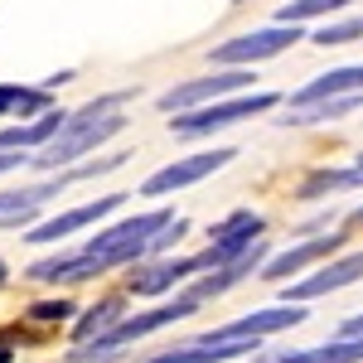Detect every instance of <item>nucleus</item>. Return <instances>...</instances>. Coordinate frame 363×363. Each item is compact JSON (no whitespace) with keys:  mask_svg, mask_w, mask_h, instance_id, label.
<instances>
[{"mask_svg":"<svg viewBox=\"0 0 363 363\" xmlns=\"http://www.w3.org/2000/svg\"><path fill=\"white\" fill-rule=\"evenodd\" d=\"M301 39V25H272V29H252V34H238L213 49V63L223 68H247V63H262V58H277L281 49H291Z\"/></svg>","mask_w":363,"mask_h":363,"instance_id":"423d86ee","label":"nucleus"},{"mask_svg":"<svg viewBox=\"0 0 363 363\" xmlns=\"http://www.w3.org/2000/svg\"><path fill=\"white\" fill-rule=\"evenodd\" d=\"M339 189H363V155L349 169H315L301 184V199H325V194H339Z\"/></svg>","mask_w":363,"mask_h":363,"instance_id":"412c9836","label":"nucleus"},{"mask_svg":"<svg viewBox=\"0 0 363 363\" xmlns=\"http://www.w3.org/2000/svg\"><path fill=\"white\" fill-rule=\"evenodd\" d=\"M272 363H363V335L335 339L320 349H301V354H272Z\"/></svg>","mask_w":363,"mask_h":363,"instance_id":"aec40b11","label":"nucleus"},{"mask_svg":"<svg viewBox=\"0 0 363 363\" xmlns=\"http://www.w3.org/2000/svg\"><path fill=\"white\" fill-rule=\"evenodd\" d=\"M262 257H267V242L257 238V242H252V247L242 252V257H233V262H223V267H213V272H208L203 281H194V286L184 291V301H189V306H203V301H213V296L233 291L238 281H247L252 272L262 267Z\"/></svg>","mask_w":363,"mask_h":363,"instance_id":"ddd939ff","label":"nucleus"},{"mask_svg":"<svg viewBox=\"0 0 363 363\" xmlns=\"http://www.w3.org/2000/svg\"><path fill=\"white\" fill-rule=\"evenodd\" d=\"M121 165H126V155H102V160H87V165H78V169H63V174H54V179H44V184H29V189H10V194H0V228L29 223L39 203L58 199L63 189L83 184V179H92V174H112V169H121Z\"/></svg>","mask_w":363,"mask_h":363,"instance_id":"20e7f679","label":"nucleus"},{"mask_svg":"<svg viewBox=\"0 0 363 363\" xmlns=\"http://www.w3.org/2000/svg\"><path fill=\"white\" fill-rule=\"evenodd\" d=\"M363 281V252H349V257H335V262H325L315 277L296 281V286H286V301L291 306H306L315 296H330V291H344V286H354Z\"/></svg>","mask_w":363,"mask_h":363,"instance_id":"f8f14e48","label":"nucleus"},{"mask_svg":"<svg viewBox=\"0 0 363 363\" xmlns=\"http://www.w3.org/2000/svg\"><path fill=\"white\" fill-rule=\"evenodd\" d=\"M68 315H73V301H39V306H29V320H39V325H58Z\"/></svg>","mask_w":363,"mask_h":363,"instance_id":"a878e982","label":"nucleus"},{"mask_svg":"<svg viewBox=\"0 0 363 363\" xmlns=\"http://www.w3.org/2000/svg\"><path fill=\"white\" fill-rule=\"evenodd\" d=\"M121 102H126V92H107V97L87 102L83 112H68V121L58 126V136L44 140L39 155H29V165L34 169H58V165H68V160H78V155H87V150H97L102 140L121 136V131H126V116H116Z\"/></svg>","mask_w":363,"mask_h":363,"instance_id":"f03ea898","label":"nucleus"},{"mask_svg":"<svg viewBox=\"0 0 363 363\" xmlns=\"http://www.w3.org/2000/svg\"><path fill=\"white\" fill-rule=\"evenodd\" d=\"M344 92H363V63L320 73L315 83H306L301 92H291V107H306V102H320V97H344Z\"/></svg>","mask_w":363,"mask_h":363,"instance_id":"f3484780","label":"nucleus"},{"mask_svg":"<svg viewBox=\"0 0 363 363\" xmlns=\"http://www.w3.org/2000/svg\"><path fill=\"white\" fill-rule=\"evenodd\" d=\"M199 306H189L184 296L179 301H169V306H160V310H140V315H121L112 330H102V335H92V339H83L73 354H68V363H107V359H116L126 344H136V339H145V335H155V330H165V325H174V320H184V315H194Z\"/></svg>","mask_w":363,"mask_h":363,"instance_id":"7ed1b4c3","label":"nucleus"},{"mask_svg":"<svg viewBox=\"0 0 363 363\" xmlns=\"http://www.w3.org/2000/svg\"><path fill=\"white\" fill-rule=\"evenodd\" d=\"M359 112V92H344V97H320L306 107H291V116H281V126H320V121H339V116Z\"/></svg>","mask_w":363,"mask_h":363,"instance_id":"6ab92c4d","label":"nucleus"},{"mask_svg":"<svg viewBox=\"0 0 363 363\" xmlns=\"http://www.w3.org/2000/svg\"><path fill=\"white\" fill-rule=\"evenodd\" d=\"M349 223H363V208H354V218H349Z\"/></svg>","mask_w":363,"mask_h":363,"instance_id":"c756f323","label":"nucleus"},{"mask_svg":"<svg viewBox=\"0 0 363 363\" xmlns=\"http://www.w3.org/2000/svg\"><path fill=\"white\" fill-rule=\"evenodd\" d=\"M252 349H262V339H223V344H208V339H189L179 349H165V354H150L145 363H228L242 359Z\"/></svg>","mask_w":363,"mask_h":363,"instance_id":"2eb2a0df","label":"nucleus"},{"mask_svg":"<svg viewBox=\"0 0 363 363\" xmlns=\"http://www.w3.org/2000/svg\"><path fill=\"white\" fill-rule=\"evenodd\" d=\"M238 87H252L247 68H223L213 78H194V83H179L160 97V112H189V107H203V102H218V97H233Z\"/></svg>","mask_w":363,"mask_h":363,"instance_id":"1a4fd4ad","label":"nucleus"},{"mask_svg":"<svg viewBox=\"0 0 363 363\" xmlns=\"http://www.w3.org/2000/svg\"><path fill=\"white\" fill-rule=\"evenodd\" d=\"M281 97L277 92H242V97H218V102H203V107H189V112H174V136H213L218 126H233V121H247V116L272 112Z\"/></svg>","mask_w":363,"mask_h":363,"instance_id":"39448f33","label":"nucleus"},{"mask_svg":"<svg viewBox=\"0 0 363 363\" xmlns=\"http://www.w3.org/2000/svg\"><path fill=\"white\" fill-rule=\"evenodd\" d=\"M354 335H363V315H354V320L339 330V339H354Z\"/></svg>","mask_w":363,"mask_h":363,"instance_id":"cd10ccee","label":"nucleus"},{"mask_svg":"<svg viewBox=\"0 0 363 363\" xmlns=\"http://www.w3.org/2000/svg\"><path fill=\"white\" fill-rule=\"evenodd\" d=\"M0 363H10V344H0Z\"/></svg>","mask_w":363,"mask_h":363,"instance_id":"c85d7f7f","label":"nucleus"},{"mask_svg":"<svg viewBox=\"0 0 363 363\" xmlns=\"http://www.w3.org/2000/svg\"><path fill=\"white\" fill-rule=\"evenodd\" d=\"M20 165H29L25 150H0V174H10V169H20Z\"/></svg>","mask_w":363,"mask_h":363,"instance_id":"bb28decb","label":"nucleus"},{"mask_svg":"<svg viewBox=\"0 0 363 363\" xmlns=\"http://www.w3.org/2000/svg\"><path fill=\"white\" fill-rule=\"evenodd\" d=\"M354 0H291L286 10H277L281 25H301V20H315V15H330V10H344Z\"/></svg>","mask_w":363,"mask_h":363,"instance_id":"b1692460","label":"nucleus"},{"mask_svg":"<svg viewBox=\"0 0 363 363\" xmlns=\"http://www.w3.org/2000/svg\"><path fill=\"white\" fill-rule=\"evenodd\" d=\"M121 315H126V301H102V306H92V310H87V315H83V320L73 325V339L83 344V339L102 335V330H112V325H116V320H121Z\"/></svg>","mask_w":363,"mask_h":363,"instance_id":"5701e85b","label":"nucleus"},{"mask_svg":"<svg viewBox=\"0 0 363 363\" xmlns=\"http://www.w3.org/2000/svg\"><path fill=\"white\" fill-rule=\"evenodd\" d=\"M174 213L169 208H155V213H136L126 223L97 233L83 252H63V257H49V262H34L29 267V281H92V277H107L112 267H126V262H140L150 257V242L155 233L169 223Z\"/></svg>","mask_w":363,"mask_h":363,"instance_id":"f257e3e1","label":"nucleus"},{"mask_svg":"<svg viewBox=\"0 0 363 363\" xmlns=\"http://www.w3.org/2000/svg\"><path fill=\"white\" fill-rule=\"evenodd\" d=\"M5 277H10V272H5V262H0V286H5Z\"/></svg>","mask_w":363,"mask_h":363,"instance_id":"7c9ffc66","label":"nucleus"},{"mask_svg":"<svg viewBox=\"0 0 363 363\" xmlns=\"http://www.w3.org/2000/svg\"><path fill=\"white\" fill-rule=\"evenodd\" d=\"M233 155H238L233 145H218V150H203V155H189V160H174V165L155 169V174L140 184V194L160 199V194H174V189H189V184H199V179H208L213 169L233 165Z\"/></svg>","mask_w":363,"mask_h":363,"instance_id":"0eeeda50","label":"nucleus"},{"mask_svg":"<svg viewBox=\"0 0 363 363\" xmlns=\"http://www.w3.org/2000/svg\"><path fill=\"white\" fill-rule=\"evenodd\" d=\"M262 233H267V218H262V213H252V208L228 213L223 223L208 233L213 242H208V252H203V272H213V267H223V262H233V257H242Z\"/></svg>","mask_w":363,"mask_h":363,"instance_id":"6e6552de","label":"nucleus"},{"mask_svg":"<svg viewBox=\"0 0 363 363\" xmlns=\"http://www.w3.org/2000/svg\"><path fill=\"white\" fill-rule=\"evenodd\" d=\"M63 121H68V112H63V107H49V112H39V121H29V126L0 131V150H34V145L54 140Z\"/></svg>","mask_w":363,"mask_h":363,"instance_id":"a211bd4d","label":"nucleus"},{"mask_svg":"<svg viewBox=\"0 0 363 363\" xmlns=\"http://www.w3.org/2000/svg\"><path fill=\"white\" fill-rule=\"evenodd\" d=\"M121 203H126V194H102V199H92V203H78V208H68V213L44 218L39 228H29L25 238L29 242H63V238L78 233V228H92V223H102V218H112Z\"/></svg>","mask_w":363,"mask_h":363,"instance_id":"9b49d317","label":"nucleus"},{"mask_svg":"<svg viewBox=\"0 0 363 363\" xmlns=\"http://www.w3.org/2000/svg\"><path fill=\"white\" fill-rule=\"evenodd\" d=\"M203 272V252L199 257H179V262H155V267H145V272H136L131 277V296H165V291H174L179 281H189Z\"/></svg>","mask_w":363,"mask_h":363,"instance_id":"dca6fc26","label":"nucleus"},{"mask_svg":"<svg viewBox=\"0 0 363 363\" xmlns=\"http://www.w3.org/2000/svg\"><path fill=\"white\" fill-rule=\"evenodd\" d=\"M49 92L44 87H20V83H0V116H39L49 112Z\"/></svg>","mask_w":363,"mask_h":363,"instance_id":"4be33fe9","label":"nucleus"},{"mask_svg":"<svg viewBox=\"0 0 363 363\" xmlns=\"http://www.w3.org/2000/svg\"><path fill=\"white\" fill-rule=\"evenodd\" d=\"M291 325H306V310L301 306H272V310H252L242 320H233V325H218V330H208V344H223V339H267V335H281V330H291Z\"/></svg>","mask_w":363,"mask_h":363,"instance_id":"9d476101","label":"nucleus"},{"mask_svg":"<svg viewBox=\"0 0 363 363\" xmlns=\"http://www.w3.org/2000/svg\"><path fill=\"white\" fill-rule=\"evenodd\" d=\"M363 34V15H354V20H339V25H325V29H315V44H354Z\"/></svg>","mask_w":363,"mask_h":363,"instance_id":"393cba45","label":"nucleus"},{"mask_svg":"<svg viewBox=\"0 0 363 363\" xmlns=\"http://www.w3.org/2000/svg\"><path fill=\"white\" fill-rule=\"evenodd\" d=\"M339 247H344V233H325V238H310V242H301V247H286L281 257H272V262L262 267V281H286V277H296V272L315 267L320 257H335Z\"/></svg>","mask_w":363,"mask_h":363,"instance_id":"4468645a","label":"nucleus"}]
</instances>
